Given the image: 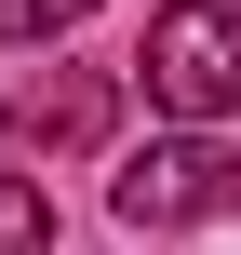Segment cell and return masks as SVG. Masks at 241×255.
<instances>
[{
    "instance_id": "6da1fadb",
    "label": "cell",
    "mask_w": 241,
    "mask_h": 255,
    "mask_svg": "<svg viewBox=\"0 0 241 255\" xmlns=\"http://www.w3.org/2000/svg\"><path fill=\"white\" fill-rule=\"evenodd\" d=\"M134 81H148V108H161V121L215 134V121L241 108V13H228V0H161V13H148Z\"/></svg>"
},
{
    "instance_id": "7a4b0ae2",
    "label": "cell",
    "mask_w": 241,
    "mask_h": 255,
    "mask_svg": "<svg viewBox=\"0 0 241 255\" xmlns=\"http://www.w3.org/2000/svg\"><path fill=\"white\" fill-rule=\"evenodd\" d=\"M107 215H121V229H215V215H241V148L228 134H161V148H134V161L107 175Z\"/></svg>"
},
{
    "instance_id": "3957f363",
    "label": "cell",
    "mask_w": 241,
    "mask_h": 255,
    "mask_svg": "<svg viewBox=\"0 0 241 255\" xmlns=\"http://www.w3.org/2000/svg\"><path fill=\"white\" fill-rule=\"evenodd\" d=\"M107 108H121V67H54V81H27V148L40 161H80L94 134H107Z\"/></svg>"
},
{
    "instance_id": "277c9868",
    "label": "cell",
    "mask_w": 241,
    "mask_h": 255,
    "mask_svg": "<svg viewBox=\"0 0 241 255\" xmlns=\"http://www.w3.org/2000/svg\"><path fill=\"white\" fill-rule=\"evenodd\" d=\"M0 255H54V202L27 175H0Z\"/></svg>"
},
{
    "instance_id": "5b68a950",
    "label": "cell",
    "mask_w": 241,
    "mask_h": 255,
    "mask_svg": "<svg viewBox=\"0 0 241 255\" xmlns=\"http://www.w3.org/2000/svg\"><path fill=\"white\" fill-rule=\"evenodd\" d=\"M94 0H0V40H67Z\"/></svg>"
},
{
    "instance_id": "8992f818",
    "label": "cell",
    "mask_w": 241,
    "mask_h": 255,
    "mask_svg": "<svg viewBox=\"0 0 241 255\" xmlns=\"http://www.w3.org/2000/svg\"><path fill=\"white\" fill-rule=\"evenodd\" d=\"M228 13H241V0H228Z\"/></svg>"
}]
</instances>
